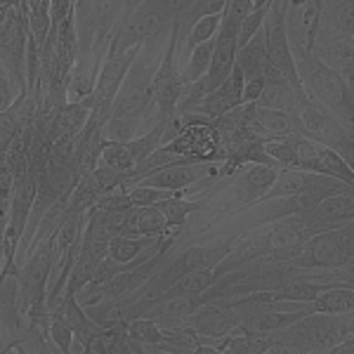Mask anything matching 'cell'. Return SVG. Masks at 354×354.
Returning <instances> with one entry per match:
<instances>
[{"label":"cell","instance_id":"6da1fadb","mask_svg":"<svg viewBox=\"0 0 354 354\" xmlns=\"http://www.w3.org/2000/svg\"><path fill=\"white\" fill-rule=\"evenodd\" d=\"M354 338V317L347 314H322L312 312L290 326L272 333L270 352H305L328 354L342 340Z\"/></svg>","mask_w":354,"mask_h":354},{"label":"cell","instance_id":"7a4b0ae2","mask_svg":"<svg viewBox=\"0 0 354 354\" xmlns=\"http://www.w3.org/2000/svg\"><path fill=\"white\" fill-rule=\"evenodd\" d=\"M295 66H298V76H300L302 88H305V95L312 97L314 102H319L322 106H326L340 123L352 128V123H354L352 85L347 83L340 73L328 68L322 59H317L312 53L305 57H298Z\"/></svg>","mask_w":354,"mask_h":354},{"label":"cell","instance_id":"3957f363","mask_svg":"<svg viewBox=\"0 0 354 354\" xmlns=\"http://www.w3.org/2000/svg\"><path fill=\"white\" fill-rule=\"evenodd\" d=\"M177 8H180L177 0H140L137 5H133V12L121 17L116 31L111 33L106 53H123L128 48H140V45L161 36L163 28H168L170 21H175Z\"/></svg>","mask_w":354,"mask_h":354},{"label":"cell","instance_id":"277c9868","mask_svg":"<svg viewBox=\"0 0 354 354\" xmlns=\"http://www.w3.org/2000/svg\"><path fill=\"white\" fill-rule=\"evenodd\" d=\"M354 230L352 222L324 230L307 239L286 265L293 270H352Z\"/></svg>","mask_w":354,"mask_h":354},{"label":"cell","instance_id":"5b68a950","mask_svg":"<svg viewBox=\"0 0 354 354\" xmlns=\"http://www.w3.org/2000/svg\"><path fill=\"white\" fill-rule=\"evenodd\" d=\"M177 43H180V21H173L170 26V38L168 45L163 50V57L158 59L156 71H153V81H151V104L147 111L151 125L165 123L168 118L175 116L177 102L182 97V78H180V68H177Z\"/></svg>","mask_w":354,"mask_h":354},{"label":"cell","instance_id":"8992f818","mask_svg":"<svg viewBox=\"0 0 354 354\" xmlns=\"http://www.w3.org/2000/svg\"><path fill=\"white\" fill-rule=\"evenodd\" d=\"M298 123H300V135L319 142L322 147H328L335 153H340L347 163H352L354 158L352 128L340 123L326 106H322L319 102H314L312 97L305 95L298 109Z\"/></svg>","mask_w":354,"mask_h":354},{"label":"cell","instance_id":"52a82bcc","mask_svg":"<svg viewBox=\"0 0 354 354\" xmlns=\"http://www.w3.org/2000/svg\"><path fill=\"white\" fill-rule=\"evenodd\" d=\"M156 64L151 62L149 55H145L140 50L135 57V62L130 64L128 73H125L121 88H118L116 97L111 102L109 118H135V116H147L151 104V81ZM149 121V118H147ZM151 125V123H149ZM153 128V125H151Z\"/></svg>","mask_w":354,"mask_h":354},{"label":"cell","instance_id":"ba28073f","mask_svg":"<svg viewBox=\"0 0 354 354\" xmlns=\"http://www.w3.org/2000/svg\"><path fill=\"white\" fill-rule=\"evenodd\" d=\"M26 43H28V19L26 5L10 8L0 12V62L8 68L19 95L26 93Z\"/></svg>","mask_w":354,"mask_h":354},{"label":"cell","instance_id":"9c48e42d","mask_svg":"<svg viewBox=\"0 0 354 354\" xmlns=\"http://www.w3.org/2000/svg\"><path fill=\"white\" fill-rule=\"evenodd\" d=\"M140 50H142V45L140 48H128V50H123V53H106L100 64V71H97V81H95L93 93L85 95L83 100H78V102H83L90 111L100 113V116L106 121V118H109L113 97H116L125 73H128V68L135 62V57Z\"/></svg>","mask_w":354,"mask_h":354},{"label":"cell","instance_id":"30bf717a","mask_svg":"<svg viewBox=\"0 0 354 354\" xmlns=\"http://www.w3.org/2000/svg\"><path fill=\"white\" fill-rule=\"evenodd\" d=\"M177 116L182 118V128L173 140L161 145L163 149L177 153V156H187L192 161H220L218 133H215L210 121L196 116H185V113H177Z\"/></svg>","mask_w":354,"mask_h":354},{"label":"cell","instance_id":"8fae6325","mask_svg":"<svg viewBox=\"0 0 354 354\" xmlns=\"http://www.w3.org/2000/svg\"><path fill=\"white\" fill-rule=\"evenodd\" d=\"M283 28L295 59L310 55L319 28V0H286Z\"/></svg>","mask_w":354,"mask_h":354},{"label":"cell","instance_id":"7c38bea8","mask_svg":"<svg viewBox=\"0 0 354 354\" xmlns=\"http://www.w3.org/2000/svg\"><path fill=\"white\" fill-rule=\"evenodd\" d=\"M185 326H189L198 335V342H210L215 347L220 338H225L227 333H232L239 326V319L232 310L230 298H213L189 314Z\"/></svg>","mask_w":354,"mask_h":354},{"label":"cell","instance_id":"4fadbf2b","mask_svg":"<svg viewBox=\"0 0 354 354\" xmlns=\"http://www.w3.org/2000/svg\"><path fill=\"white\" fill-rule=\"evenodd\" d=\"M239 104H243V73L239 71L234 64L230 78L225 83L218 85L215 90L205 93L201 100L194 102L187 111H182L185 116H196L205 118V121H213V118L222 116V113L236 109Z\"/></svg>","mask_w":354,"mask_h":354},{"label":"cell","instance_id":"5bb4252c","mask_svg":"<svg viewBox=\"0 0 354 354\" xmlns=\"http://www.w3.org/2000/svg\"><path fill=\"white\" fill-rule=\"evenodd\" d=\"M220 161H201V163H177L161 168L156 173L142 177L135 185L142 187H158V189H173V192H187V187H194L196 182L205 177L218 175Z\"/></svg>","mask_w":354,"mask_h":354},{"label":"cell","instance_id":"9a60e30c","mask_svg":"<svg viewBox=\"0 0 354 354\" xmlns=\"http://www.w3.org/2000/svg\"><path fill=\"white\" fill-rule=\"evenodd\" d=\"M106 145L104 137V118L100 113H90L85 128L73 140V163H76L81 177L90 175L100 163V153Z\"/></svg>","mask_w":354,"mask_h":354},{"label":"cell","instance_id":"2e32d148","mask_svg":"<svg viewBox=\"0 0 354 354\" xmlns=\"http://www.w3.org/2000/svg\"><path fill=\"white\" fill-rule=\"evenodd\" d=\"M182 230H170L163 210L158 205H135L128 213L123 236H149L161 239L168 234H180Z\"/></svg>","mask_w":354,"mask_h":354},{"label":"cell","instance_id":"e0dca14e","mask_svg":"<svg viewBox=\"0 0 354 354\" xmlns=\"http://www.w3.org/2000/svg\"><path fill=\"white\" fill-rule=\"evenodd\" d=\"M253 125L260 133L262 140H274V137H290L300 135L298 113H288L281 109H270L253 102Z\"/></svg>","mask_w":354,"mask_h":354},{"label":"cell","instance_id":"ac0fdd59","mask_svg":"<svg viewBox=\"0 0 354 354\" xmlns=\"http://www.w3.org/2000/svg\"><path fill=\"white\" fill-rule=\"evenodd\" d=\"M234 64L243 73V81L262 76V71H265V66H267V43H265V31H262V28L248 43L236 48V59H234Z\"/></svg>","mask_w":354,"mask_h":354},{"label":"cell","instance_id":"d6986e66","mask_svg":"<svg viewBox=\"0 0 354 354\" xmlns=\"http://www.w3.org/2000/svg\"><path fill=\"white\" fill-rule=\"evenodd\" d=\"M319 26L354 36V0H319Z\"/></svg>","mask_w":354,"mask_h":354},{"label":"cell","instance_id":"ffe728a7","mask_svg":"<svg viewBox=\"0 0 354 354\" xmlns=\"http://www.w3.org/2000/svg\"><path fill=\"white\" fill-rule=\"evenodd\" d=\"M243 170V189H245V203H255L258 198L265 194L270 187L274 185L279 175V168L274 165H265V163H245L241 165Z\"/></svg>","mask_w":354,"mask_h":354},{"label":"cell","instance_id":"44dd1931","mask_svg":"<svg viewBox=\"0 0 354 354\" xmlns=\"http://www.w3.org/2000/svg\"><path fill=\"white\" fill-rule=\"evenodd\" d=\"M310 173H322V175H330V177H338V180L347 182V185H354V170L352 163H347L340 153H335L328 147H319L317 156L310 163Z\"/></svg>","mask_w":354,"mask_h":354},{"label":"cell","instance_id":"7402d4cb","mask_svg":"<svg viewBox=\"0 0 354 354\" xmlns=\"http://www.w3.org/2000/svg\"><path fill=\"white\" fill-rule=\"evenodd\" d=\"M314 312L322 314H347L354 310V288L352 286H326L312 300Z\"/></svg>","mask_w":354,"mask_h":354},{"label":"cell","instance_id":"603a6c76","mask_svg":"<svg viewBox=\"0 0 354 354\" xmlns=\"http://www.w3.org/2000/svg\"><path fill=\"white\" fill-rule=\"evenodd\" d=\"M213 48H215V38L194 45L189 50V62H187V66L180 71L182 85H192V83H196L198 78L205 76V71H208V66H210V57H213Z\"/></svg>","mask_w":354,"mask_h":354},{"label":"cell","instance_id":"cb8c5ba5","mask_svg":"<svg viewBox=\"0 0 354 354\" xmlns=\"http://www.w3.org/2000/svg\"><path fill=\"white\" fill-rule=\"evenodd\" d=\"M26 5V19H28V33L36 38V43L43 48L50 33V0H24Z\"/></svg>","mask_w":354,"mask_h":354},{"label":"cell","instance_id":"d4e9b609","mask_svg":"<svg viewBox=\"0 0 354 354\" xmlns=\"http://www.w3.org/2000/svg\"><path fill=\"white\" fill-rule=\"evenodd\" d=\"M158 208L163 210L165 220H168L170 230H182L187 225V218L196 210H201V203H194V201H185L182 196H175V198H168V201H161L156 203Z\"/></svg>","mask_w":354,"mask_h":354},{"label":"cell","instance_id":"484cf974","mask_svg":"<svg viewBox=\"0 0 354 354\" xmlns=\"http://www.w3.org/2000/svg\"><path fill=\"white\" fill-rule=\"evenodd\" d=\"M48 340H50V345H53V350L64 352V354L71 352L73 328H71V324L66 322V317L62 312H53V314H50Z\"/></svg>","mask_w":354,"mask_h":354},{"label":"cell","instance_id":"4316f807","mask_svg":"<svg viewBox=\"0 0 354 354\" xmlns=\"http://www.w3.org/2000/svg\"><path fill=\"white\" fill-rule=\"evenodd\" d=\"M220 21H222V12L218 15H205L201 19H196L189 28V36H187V53L194 48V45L210 41V38L218 36L220 31Z\"/></svg>","mask_w":354,"mask_h":354},{"label":"cell","instance_id":"83f0119b","mask_svg":"<svg viewBox=\"0 0 354 354\" xmlns=\"http://www.w3.org/2000/svg\"><path fill=\"white\" fill-rule=\"evenodd\" d=\"M100 163L109 165L113 170H125V173L135 165L128 145H125V142H109V140H106L104 149L100 153Z\"/></svg>","mask_w":354,"mask_h":354},{"label":"cell","instance_id":"f1b7e54d","mask_svg":"<svg viewBox=\"0 0 354 354\" xmlns=\"http://www.w3.org/2000/svg\"><path fill=\"white\" fill-rule=\"evenodd\" d=\"M125 328H128V333L137 338L140 342H147V345H156L163 340V328L158 326L156 322H151V319L147 317H133L128 319V324H125Z\"/></svg>","mask_w":354,"mask_h":354},{"label":"cell","instance_id":"f546056e","mask_svg":"<svg viewBox=\"0 0 354 354\" xmlns=\"http://www.w3.org/2000/svg\"><path fill=\"white\" fill-rule=\"evenodd\" d=\"M90 180L95 182L100 196L106 192L118 189V187H128V182H125V170H113L109 165H102V163L95 165V170L90 173Z\"/></svg>","mask_w":354,"mask_h":354},{"label":"cell","instance_id":"4dcf8cb0","mask_svg":"<svg viewBox=\"0 0 354 354\" xmlns=\"http://www.w3.org/2000/svg\"><path fill=\"white\" fill-rule=\"evenodd\" d=\"M265 15H267V8H255L245 19L239 24V33H236V48H241L243 43H248L255 33L260 31L262 24H265Z\"/></svg>","mask_w":354,"mask_h":354},{"label":"cell","instance_id":"1f68e13d","mask_svg":"<svg viewBox=\"0 0 354 354\" xmlns=\"http://www.w3.org/2000/svg\"><path fill=\"white\" fill-rule=\"evenodd\" d=\"M225 5L227 0H192V8L187 10V21L194 24V21L205 15H218L225 10Z\"/></svg>","mask_w":354,"mask_h":354},{"label":"cell","instance_id":"d6a6232c","mask_svg":"<svg viewBox=\"0 0 354 354\" xmlns=\"http://www.w3.org/2000/svg\"><path fill=\"white\" fill-rule=\"evenodd\" d=\"M17 88H15V83H12V78H10V73H8V68H5V64L0 62V111H5L10 104L17 100Z\"/></svg>","mask_w":354,"mask_h":354},{"label":"cell","instance_id":"836d02e7","mask_svg":"<svg viewBox=\"0 0 354 354\" xmlns=\"http://www.w3.org/2000/svg\"><path fill=\"white\" fill-rule=\"evenodd\" d=\"M73 5H76V0H50V21H53V26L64 21L68 15H73Z\"/></svg>","mask_w":354,"mask_h":354},{"label":"cell","instance_id":"e575fe53","mask_svg":"<svg viewBox=\"0 0 354 354\" xmlns=\"http://www.w3.org/2000/svg\"><path fill=\"white\" fill-rule=\"evenodd\" d=\"M262 88H265V76H255V78L243 81V104H253V102H258Z\"/></svg>","mask_w":354,"mask_h":354},{"label":"cell","instance_id":"d590c367","mask_svg":"<svg viewBox=\"0 0 354 354\" xmlns=\"http://www.w3.org/2000/svg\"><path fill=\"white\" fill-rule=\"evenodd\" d=\"M253 5H255V8H267V5H270V0H253Z\"/></svg>","mask_w":354,"mask_h":354}]
</instances>
